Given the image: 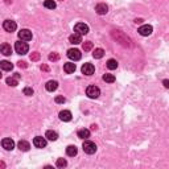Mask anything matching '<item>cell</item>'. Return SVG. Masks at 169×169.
<instances>
[{"label": "cell", "instance_id": "obj_1", "mask_svg": "<svg viewBox=\"0 0 169 169\" xmlns=\"http://www.w3.org/2000/svg\"><path fill=\"white\" fill-rule=\"evenodd\" d=\"M111 34H112V37H114L115 40H116L118 42H120L123 46H131V42H130V39L124 34L123 32H120V30H112L111 32Z\"/></svg>", "mask_w": 169, "mask_h": 169}, {"label": "cell", "instance_id": "obj_2", "mask_svg": "<svg viewBox=\"0 0 169 169\" xmlns=\"http://www.w3.org/2000/svg\"><path fill=\"white\" fill-rule=\"evenodd\" d=\"M15 50H16V53L24 55V54H26V53H28L29 46H28V44H26V42L19 41V42H16V44H15Z\"/></svg>", "mask_w": 169, "mask_h": 169}, {"label": "cell", "instance_id": "obj_3", "mask_svg": "<svg viewBox=\"0 0 169 169\" xmlns=\"http://www.w3.org/2000/svg\"><path fill=\"white\" fill-rule=\"evenodd\" d=\"M86 94H87L89 98L95 99V98H98L101 95V90H99V87H97V86H89V87L86 89Z\"/></svg>", "mask_w": 169, "mask_h": 169}, {"label": "cell", "instance_id": "obj_4", "mask_svg": "<svg viewBox=\"0 0 169 169\" xmlns=\"http://www.w3.org/2000/svg\"><path fill=\"white\" fill-rule=\"evenodd\" d=\"M82 148H83V151L87 153V155H93V153L97 152V145H95V143H93V141H83Z\"/></svg>", "mask_w": 169, "mask_h": 169}, {"label": "cell", "instance_id": "obj_5", "mask_svg": "<svg viewBox=\"0 0 169 169\" xmlns=\"http://www.w3.org/2000/svg\"><path fill=\"white\" fill-rule=\"evenodd\" d=\"M74 30L75 33H78V34H87L89 33V26L86 25L84 23H78V24H75L74 26Z\"/></svg>", "mask_w": 169, "mask_h": 169}, {"label": "cell", "instance_id": "obj_6", "mask_svg": "<svg viewBox=\"0 0 169 169\" xmlns=\"http://www.w3.org/2000/svg\"><path fill=\"white\" fill-rule=\"evenodd\" d=\"M1 145H3L4 149L7 151H12L15 148V141H13L11 137H5V139L1 140Z\"/></svg>", "mask_w": 169, "mask_h": 169}, {"label": "cell", "instance_id": "obj_7", "mask_svg": "<svg viewBox=\"0 0 169 169\" xmlns=\"http://www.w3.org/2000/svg\"><path fill=\"white\" fill-rule=\"evenodd\" d=\"M19 39L21 41H30L32 40V32L28 29H21L19 32Z\"/></svg>", "mask_w": 169, "mask_h": 169}, {"label": "cell", "instance_id": "obj_8", "mask_svg": "<svg viewBox=\"0 0 169 169\" xmlns=\"http://www.w3.org/2000/svg\"><path fill=\"white\" fill-rule=\"evenodd\" d=\"M3 28L7 30V32H15L17 25H16L15 21H12V20H5V21L3 23Z\"/></svg>", "mask_w": 169, "mask_h": 169}, {"label": "cell", "instance_id": "obj_9", "mask_svg": "<svg viewBox=\"0 0 169 169\" xmlns=\"http://www.w3.org/2000/svg\"><path fill=\"white\" fill-rule=\"evenodd\" d=\"M68 57L70 59H73V61H78V59H81V52L78 49H69Z\"/></svg>", "mask_w": 169, "mask_h": 169}, {"label": "cell", "instance_id": "obj_10", "mask_svg": "<svg viewBox=\"0 0 169 169\" xmlns=\"http://www.w3.org/2000/svg\"><path fill=\"white\" fill-rule=\"evenodd\" d=\"M33 144L36 148H45L46 147V139L45 137H41V136H36L33 139Z\"/></svg>", "mask_w": 169, "mask_h": 169}, {"label": "cell", "instance_id": "obj_11", "mask_svg": "<svg viewBox=\"0 0 169 169\" xmlns=\"http://www.w3.org/2000/svg\"><path fill=\"white\" fill-rule=\"evenodd\" d=\"M95 72V68L93 64H84L83 66H82V73H83L84 75H93Z\"/></svg>", "mask_w": 169, "mask_h": 169}, {"label": "cell", "instance_id": "obj_12", "mask_svg": "<svg viewBox=\"0 0 169 169\" xmlns=\"http://www.w3.org/2000/svg\"><path fill=\"white\" fill-rule=\"evenodd\" d=\"M0 53L4 54V55H11L12 54V48H11L9 44H7V42L1 44V45H0Z\"/></svg>", "mask_w": 169, "mask_h": 169}, {"label": "cell", "instance_id": "obj_13", "mask_svg": "<svg viewBox=\"0 0 169 169\" xmlns=\"http://www.w3.org/2000/svg\"><path fill=\"white\" fill-rule=\"evenodd\" d=\"M95 11H97L98 15H106V13L108 12V7L104 3H99V4H97V7H95Z\"/></svg>", "mask_w": 169, "mask_h": 169}, {"label": "cell", "instance_id": "obj_14", "mask_svg": "<svg viewBox=\"0 0 169 169\" xmlns=\"http://www.w3.org/2000/svg\"><path fill=\"white\" fill-rule=\"evenodd\" d=\"M59 119H61L62 122H70L72 120V112L68 110H64L59 112Z\"/></svg>", "mask_w": 169, "mask_h": 169}, {"label": "cell", "instance_id": "obj_15", "mask_svg": "<svg viewBox=\"0 0 169 169\" xmlns=\"http://www.w3.org/2000/svg\"><path fill=\"white\" fill-rule=\"evenodd\" d=\"M139 33L141 36H149L152 33V26L151 25H143L139 28Z\"/></svg>", "mask_w": 169, "mask_h": 169}, {"label": "cell", "instance_id": "obj_16", "mask_svg": "<svg viewBox=\"0 0 169 169\" xmlns=\"http://www.w3.org/2000/svg\"><path fill=\"white\" fill-rule=\"evenodd\" d=\"M17 147H19L20 151H23V152H26V151H29L30 148V144L26 141V140H20L19 143H17Z\"/></svg>", "mask_w": 169, "mask_h": 169}, {"label": "cell", "instance_id": "obj_17", "mask_svg": "<svg viewBox=\"0 0 169 169\" xmlns=\"http://www.w3.org/2000/svg\"><path fill=\"white\" fill-rule=\"evenodd\" d=\"M69 41L72 42V44H74V45H78V44L82 42V37H81V34H78V33H73L72 36L69 37Z\"/></svg>", "mask_w": 169, "mask_h": 169}, {"label": "cell", "instance_id": "obj_18", "mask_svg": "<svg viewBox=\"0 0 169 169\" xmlns=\"http://www.w3.org/2000/svg\"><path fill=\"white\" fill-rule=\"evenodd\" d=\"M64 70H65L68 74H73V73L75 72V64H73V62L65 64V65H64Z\"/></svg>", "mask_w": 169, "mask_h": 169}, {"label": "cell", "instance_id": "obj_19", "mask_svg": "<svg viewBox=\"0 0 169 169\" xmlns=\"http://www.w3.org/2000/svg\"><path fill=\"white\" fill-rule=\"evenodd\" d=\"M77 153H78V149H77V147L75 145H69L68 148H66V155H68V156L74 157Z\"/></svg>", "mask_w": 169, "mask_h": 169}, {"label": "cell", "instance_id": "obj_20", "mask_svg": "<svg viewBox=\"0 0 169 169\" xmlns=\"http://www.w3.org/2000/svg\"><path fill=\"white\" fill-rule=\"evenodd\" d=\"M0 69H3V70H5V72H9V70L13 69V65L9 61H1L0 62Z\"/></svg>", "mask_w": 169, "mask_h": 169}, {"label": "cell", "instance_id": "obj_21", "mask_svg": "<svg viewBox=\"0 0 169 169\" xmlns=\"http://www.w3.org/2000/svg\"><path fill=\"white\" fill-rule=\"evenodd\" d=\"M45 137L48 140H50V141H55V140L58 139V135H57V132H54V131H46Z\"/></svg>", "mask_w": 169, "mask_h": 169}, {"label": "cell", "instance_id": "obj_22", "mask_svg": "<svg viewBox=\"0 0 169 169\" xmlns=\"http://www.w3.org/2000/svg\"><path fill=\"white\" fill-rule=\"evenodd\" d=\"M46 90L48 91H54V90H57V87H58V83L55 81H49L48 83H46Z\"/></svg>", "mask_w": 169, "mask_h": 169}, {"label": "cell", "instance_id": "obj_23", "mask_svg": "<svg viewBox=\"0 0 169 169\" xmlns=\"http://www.w3.org/2000/svg\"><path fill=\"white\" fill-rule=\"evenodd\" d=\"M90 136V131L86 130V128H83V130H79L78 131V137L79 139H87V137Z\"/></svg>", "mask_w": 169, "mask_h": 169}, {"label": "cell", "instance_id": "obj_24", "mask_svg": "<svg viewBox=\"0 0 169 169\" xmlns=\"http://www.w3.org/2000/svg\"><path fill=\"white\" fill-rule=\"evenodd\" d=\"M103 55H104V50L101 48H97L94 52H93V57H94V58H102Z\"/></svg>", "mask_w": 169, "mask_h": 169}, {"label": "cell", "instance_id": "obj_25", "mask_svg": "<svg viewBox=\"0 0 169 169\" xmlns=\"http://www.w3.org/2000/svg\"><path fill=\"white\" fill-rule=\"evenodd\" d=\"M44 5H45V8H48V9H54L55 1L54 0H45V1H44Z\"/></svg>", "mask_w": 169, "mask_h": 169}, {"label": "cell", "instance_id": "obj_26", "mask_svg": "<svg viewBox=\"0 0 169 169\" xmlns=\"http://www.w3.org/2000/svg\"><path fill=\"white\" fill-rule=\"evenodd\" d=\"M107 68L110 69V70H114V69H116L118 68L116 59H108V61H107Z\"/></svg>", "mask_w": 169, "mask_h": 169}, {"label": "cell", "instance_id": "obj_27", "mask_svg": "<svg viewBox=\"0 0 169 169\" xmlns=\"http://www.w3.org/2000/svg\"><path fill=\"white\" fill-rule=\"evenodd\" d=\"M7 84L15 87V86H17V79L15 78V77H9V78H7Z\"/></svg>", "mask_w": 169, "mask_h": 169}, {"label": "cell", "instance_id": "obj_28", "mask_svg": "<svg viewBox=\"0 0 169 169\" xmlns=\"http://www.w3.org/2000/svg\"><path fill=\"white\" fill-rule=\"evenodd\" d=\"M55 165H57V168H65V166L68 165V161H66L65 159H58L57 163H55Z\"/></svg>", "mask_w": 169, "mask_h": 169}, {"label": "cell", "instance_id": "obj_29", "mask_svg": "<svg viewBox=\"0 0 169 169\" xmlns=\"http://www.w3.org/2000/svg\"><path fill=\"white\" fill-rule=\"evenodd\" d=\"M103 81L104 82H108V83H112L115 81V77L112 74H104L103 75Z\"/></svg>", "mask_w": 169, "mask_h": 169}, {"label": "cell", "instance_id": "obj_30", "mask_svg": "<svg viewBox=\"0 0 169 169\" xmlns=\"http://www.w3.org/2000/svg\"><path fill=\"white\" fill-rule=\"evenodd\" d=\"M82 48H83L84 52H89V50H91V49H93V42H91V41H86L83 45H82Z\"/></svg>", "mask_w": 169, "mask_h": 169}, {"label": "cell", "instance_id": "obj_31", "mask_svg": "<svg viewBox=\"0 0 169 169\" xmlns=\"http://www.w3.org/2000/svg\"><path fill=\"white\" fill-rule=\"evenodd\" d=\"M40 59V53L39 52H33L30 54V61H39Z\"/></svg>", "mask_w": 169, "mask_h": 169}, {"label": "cell", "instance_id": "obj_32", "mask_svg": "<svg viewBox=\"0 0 169 169\" xmlns=\"http://www.w3.org/2000/svg\"><path fill=\"white\" fill-rule=\"evenodd\" d=\"M49 59H50V61H58L59 55L57 54V53H50V54H49Z\"/></svg>", "mask_w": 169, "mask_h": 169}, {"label": "cell", "instance_id": "obj_33", "mask_svg": "<svg viewBox=\"0 0 169 169\" xmlns=\"http://www.w3.org/2000/svg\"><path fill=\"white\" fill-rule=\"evenodd\" d=\"M66 99L62 95H58V97H55V103H65Z\"/></svg>", "mask_w": 169, "mask_h": 169}, {"label": "cell", "instance_id": "obj_34", "mask_svg": "<svg viewBox=\"0 0 169 169\" xmlns=\"http://www.w3.org/2000/svg\"><path fill=\"white\" fill-rule=\"evenodd\" d=\"M24 94L28 95V97L33 95V89H30V87H25V89H24Z\"/></svg>", "mask_w": 169, "mask_h": 169}, {"label": "cell", "instance_id": "obj_35", "mask_svg": "<svg viewBox=\"0 0 169 169\" xmlns=\"http://www.w3.org/2000/svg\"><path fill=\"white\" fill-rule=\"evenodd\" d=\"M17 65L20 66V68H26V62H24V61H20V62H17Z\"/></svg>", "mask_w": 169, "mask_h": 169}, {"label": "cell", "instance_id": "obj_36", "mask_svg": "<svg viewBox=\"0 0 169 169\" xmlns=\"http://www.w3.org/2000/svg\"><path fill=\"white\" fill-rule=\"evenodd\" d=\"M41 70H44V72H49V68L46 65H42L41 66Z\"/></svg>", "mask_w": 169, "mask_h": 169}, {"label": "cell", "instance_id": "obj_37", "mask_svg": "<svg viewBox=\"0 0 169 169\" xmlns=\"http://www.w3.org/2000/svg\"><path fill=\"white\" fill-rule=\"evenodd\" d=\"M163 83H164V86H165L166 89L169 87V81H168V79H164V82H163Z\"/></svg>", "mask_w": 169, "mask_h": 169}, {"label": "cell", "instance_id": "obj_38", "mask_svg": "<svg viewBox=\"0 0 169 169\" xmlns=\"http://www.w3.org/2000/svg\"><path fill=\"white\" fill-rule=\"evenodd\" d=\"M135 23H136V24H141V23H143V20H141V19H136V20H135Z\"/></svg>", "mask_w": 169, "mask_h": 169}, {"label": "cell", "instance_id": "obj_39", "mask_svg": "<svg viewBox=\"0 0 169 169\" xmlns=\"http://www.w3.org/2000/svg\"><path fill=\"white\" fill-rule=\"evenodd\" d=\"M13 77H15L16 79H20V74H19V73H15V75H13Z\"/></svg>", "mask_w": 169, "mask_h": 169}, {"label": "cell", "instance_id": "obj_40", "mask_svg": "<svg viewBox=\"0 0 169 169\" xmlns=\"http://www.w3.org/2000/svg\"><path fill=\"white\" fill-rule=\"evenodd\" d=\"M0 168H5V164H4L3 161H0Z\"/></svg>", "mask_w": 169, "mask_h": 169}, {"label": "cell", "instance_id": "obj_41", "mask_svg": "<svg viewBox=\"0 0 169 169\" xmlns=\"http://www.w3.org/2000/svg\"><path fill=\"white\" fill-rule=\"evenodd\" d=\"M91 130H97V126H95V124H93V126H91Z\"/></svg>", "mask_w": 169, "mask_h": 169}, {"label": "cell", "instance_id": "obj_42", "mask_svg": "<svg viewBox=\"0 0 169 169\" xmlns=\"http://www.w3.org/2000/svg\"><path fill=\"white\" fill-rule=\"evenodd\" d=\"M5 3L7 4H11V3H12V0H5Z\"/></svg>", "mask_w": 169, "mask_h": 169}, {"label": "cell", "instance_id": "obj_43", "mask_svg": "<svg viewBox=\"0 0 169 169\" xmlns=\"http://www.w3.org/2000/svg\"><path fill=\"white\" fill-rule=\"evenodd\" d=\"M0 78H1V74H0Z\"/></svg>", "mask_w": 169, "mask_h": 169}]
</instances>
